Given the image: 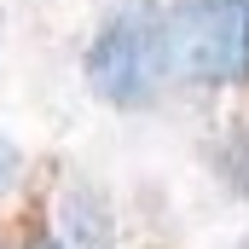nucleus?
<instances>
[{"label": "nucleus", "instance_id": "obj_5", "mask_svg": "<svg viewBox=\"0 0 249 249\" xmlns=\"http://www.w3.org/2000/svg\"><path fill=\"white\" fill-rule=\"evenodd\" d=\"M23 180V151L12 145V139H0V197H12Z\"/></svg>", "mask_w": 249, "mask_h": 249}, {"label": "nucleus", "instance_id": "obj_1", "mask_svg": "<svg viewBox=\"0 0 249 249\" xmlns=\"http://www.w3.org/2000/svg\"><path fill=\"white\" fill-rule=\"evenodd\" d=\"M87 87L116 105V110H145L168 81V35H162V6L157 0H116L105 12V23L93 29L87 41V58H81Z\"/></svg>", "mask_w": 249, "mask_h": 249}, {"label": "nucleus", "instance_id": "obj_6", "mask_svg": "<svg viewBox=\"0 0 249 249\" xmlns=\"http://www.w3.org/2000/svg\"><path fill=\"white\" fill-rule=\"evenodd\" d=\"M18 249H70V244H64V238H53V232H47V226L35 220V226L23 232V244H18Z\"/></svg>", "mask_w": 249, "mask_h": 249}, {"label": "nucleus", "instance_id": "obj_2", "mask_svg": "<svg viewBox=\"0 0 249 249\" xmlns=\"http://www.w3.org/2000/svg\"><path fill=\"white\" fill-rule=\"evenodd\" d=\"M168 70L197 87L249 81V0H174L162 6Z\"/></svg>", "mask_w": 249, "mask_h": 249}, {"label": "nucleus", "instance_id": "obj_8", "mask_svg": "<svg viewBox=\"0 0 249 249\" xmlns=\"http://www.w3.org/2000/svg\"><path fill=\"white\" fill-rule=\"evenodd\" d=\"M244 249H249V244H244Z\"/></svg>", "mask_w": 249, "mask_h": 249}, {"label": "nucleus", "instance_id": "obj_3", "mask_svg": "<svg viewBox=\"0 0 249 249\" xmlns=\"http://www.w3.org/2000/svg\"><path fill=\"white\" fill-rule=\"evenodd\" d=\"M53 238H64L70 249H116V220L110 203L93 186H64L53 197V220H41Z\"/></svg>", "mask_w": 249, "mask_h": 249}, {"label": "nucleus", "instance_id": "obj_4", "mask_svg": "<svg viewBox=\"0 0 249 249\" xmlns=\"http://www.w3.org/2000/svg\"><path fill=\"white\" fill-rule=\"evenodd\" d=\"M220 174H226V186L249 197V127H238L232 139H226V157H220Z\"/></svg>", "mask_w": 249, "mask_h": 249}, {"label": "nucleus", "instance_id": "obj_7", "mask_svg": "<svg viewBox=\"0 0 249 249\" xmlns=\"http://www.w3.org/2000/svg\"><path fill=\"white\" fill-rule=\"evenodd\" d=\"M0 249H18V244H12V238H0Z\"/></svg>", "mask_w": 249, "mask_h": 249}]
</instances>
